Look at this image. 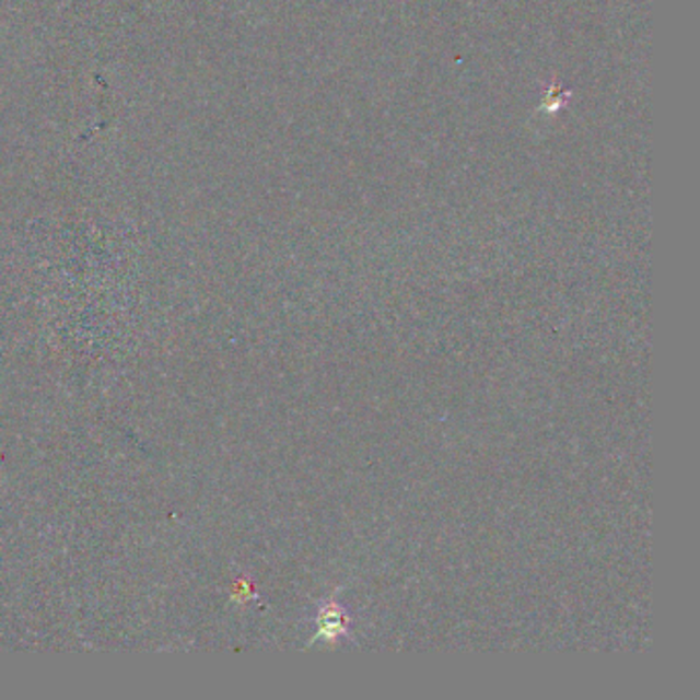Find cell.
<instances>
[{"label":"cell","instance_id":"1","mask_svg":"<svg viewBox=\"0 0 700 700\" xmlns=\"http://www.w3.org/2000/svg\"><path fill=\"white\" fill-rule=\"evenodd\" d=\"M318 627H320L318 633L327 637V639H334V637L346 633L348 617H346L343 608L337 606V604H327L318 615Z\"/></svg>","mask_w":700,"mask_h":700}]
</instances>
